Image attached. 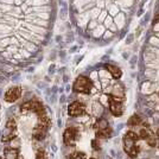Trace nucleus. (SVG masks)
<instances>
[{
    "instance_id": "nucleus-15",
    "label": "nucleus",
    "mask_w": 159,
    "mask_h": 159,
    "mask_svg": "<svg viewBox=\"0 0 159 159\" xmlns=\"http://www.w3.org/2000/svg\"><path fill=\"white\" fill-rule=\"evenodd\" d=\"M69 159H87V157L83 152H74L73 154H70Z\"/></svg>"
},
{
    "instance_id": "nucleus-1",
    "label": "nucleus",
    "mask_w": 159,
    "mask_h": 159,
    "mask_svg": "<svg viewBox=\"0 0 159 159\" xmlns=\"http://www.w3.org/2000/svg\"><path fill=\"white\" fill-rule=\"evenodd\" d=\"M139 139V134H137L133 131H128V132L124 135L122 138V144H124V150L127 153V156L129 158H137L138 153H139V147L137 146V141Z\"/></svg>"
},
{
    "instance_id": "nucleus-2",
    "label": "nucleus",
    "mask_w": 159,
    "mask_h": 159,
    "mask_svg": "<svg viewBox=\"0 0 159 159\" xmlns=\"http://www.w3.org/2000/svg\"><path fill=\"white\" fill-rule=\"evenodd\" d=\"M73 89L76 93L81 94H89L93 89V82L86 76H79L74 82Z\"/></svg>"
},
{
    "instance_id": "nucleus-14",
    "label": "nucleus",
    "mask_w": 159,
    "mask_h": 159,
    "mask_svg": "<svg viewBox=\"0 0 159 159\" xmlns=\"http://www.w3.org/2000/svg\"><path fill=\"white\" fill-rule=\"evenodd\" d=\"M102 112H103L102 106L99 105V103H95V105H94V114H95V116L100 118V116L102 115Z\"/></svg>"
},
{
    "instance_id": "nucleus-12",
    "label": "nucleus",
    "mask_w": 159,
    "mask_h": 159,
    "mask_svg": "<svg viewBox=\"0 0 159 159\" xmlns=\"http://www.w3.org/2000/svg\"><path fill=\"white\" fill-rule=\"evenodd\" d=\"M105 68L107 69V71H109V73L112 74V76L115 80H119L120 77H121V75H122L121 70H120L116 66H113V64H106Z\"/></svg>"
},
{
    "instance_id": "nucleus-4",
    "label": "nucleus",
    "mask_w": 159,
    "mask_h": 159,
    "mask_svg": "<svg viewBox=\"0 0 159 159\" xmlns=\"http://www.w3.org/2000/svg\"><path fill=\"white\" fill-rule=\"evenodd\" d=\"M21 111H32V112L37 113L38 116L45 114V109H44L43 105L37 100H30L25 103H23L21 105Z\"/></svg>"
},
{
    "instance_id": "nucleus-7",
    "label": "nucleus",
    "mask_w": 159,
    "mask_h": 159,
    "mask_svg": "<svg viewBox=\"0 0 159 159\" xmlns=\"http://www.w3.org/2000/svg\"><path fill=\"white\" fill-rule=\"evenodd\" d=\"M14 132H16V121L13 119H10L6 124V128L4 131L1 141L2 143H8L14 138Z\"/></svg>"
},
{
    "instance_id": "nucleus-5",
    "label": "nucleus",
    "mask_w": 159,
    "mask_h": 159,
    "mask_svg": "<svg viewBox=\"0 0 159 159\" xmlns=\"http://www.w3.org/2000/svg\"><path fill=\"white\" fill-rule=\"evenodd\" d=\"M139 137L144 141H146L151 147H156V145H157V135H156V133L153 132L150 127L141 128L139 132Z\"/></svg>"
},
{
    "instance_id": "nucleus-6",
    "label": "nucleus",
    "mask_w": 159,
    "mask_h": 159,
    "mask_svg": "<svg viewBox=\"0 0 159 159\" xmlns=\"http://www.w3.org/2000/svg\"><path fill=\"white\" fill-rule=\"evenodd\" d=\"M77 135H79V131L75 127H68L64 134H63V143L66 146H71L75 144V141L77 140Z\"/></svg>"
},
{
    "instance_id": "nucleus-11",
    "label": "nucleus",
    "mask_w": 159,
    "mask_h": 159,
    "mask_svg": "<svg viewBox=\"0 0 159 159\" xmlns=\"http://www.w3.org/2000/svg\"><path fill=\"white\" fill-rule=\"evenodd\" d=\"M113 134V131L111 126L105 127V128H101L96 131V138L98 139H107V138H111Z\"/></svg>"
},
{
    "instance_id": "nucleus-16",
    "label": "nucleus",
    "mask_w": 159,
    "mask_h": 159,
    "mask_svg": "<svg viewBox=\"0 0 159 159\" xmlns=\"http://www.w3.org/2000/svg\"><path fill=\"white\" fill-rule=\"evenodd\" d=\"M36 159H48L47 153H45V151H44V150H39V151L37 152Z\"/></svg>"
},
{
    "instance_id": "nucleus-19",
    "label": "nucleus",
    "mask_w": 159,
    "mask_h": 159,
    "mask_svg": "<svg viewBox=\"0 0 159 159\" xmlns=\"http://www.w3.org/2000/svg\"><path fill=\"white\" fill-rule=\"evenodd\" d=\"M90 159H95V158H90Z\"/></svg>"
},
{
    "instance_id": "nucleus-18",
    "label": "nucleus",
    "mask_w": 159,
    "mask_h": 159,
    "mask_svg": "<svg viewBox=\"0 0 159 159\" xmlns=\"http://www.w3.org/2000/svg\"><path fill=\"white\" fill-rule=\"evenodd\" d=\"M156 135H157V145H156V146L159 148V128L157 129V134H156Z\"/></svg>"
},
{
    "instance_id": "nucleus-10",
    "label": "nucleus",
    "mask_w": 159,
    "mask_h": 159,
    "mask_svg": "<svg viewBox=\"0 0 159 159\" xmlns=\"http://www.w3.org/2000/svg\"><path fill=\"white\" fill-rule=\"evenodd\" d=\"M5 159H21L19 156V150L13 147H7L4 150Z\"/></svg>"
},
{
    "instance_id": "nucleus-17",
    "label": "nucleus",
    "mask_w": 159,
    "mask_h": 159,
    "mask_svg": "<svg viewBox=\"0 0 159 159\" xmlns=\"http://www.w3.org/2000/svg\"><path fill=\"white\" fill-rule=\"evenodd\" d=\"M92 144H93L94 150H100V144H98V140H93Z\"/></svg>"
},
{
    "instance_id": "nucleus-9",
    "label": "nucleus",
    "mask_w": 159,
    "mask_h": 159,
    "mask_svg": "<svg viewBox=\"0 0 159 159\" xmlns=\"http://www.w3.org/2000/svg\"><path fill=\"white\" fill-rule=\"evenodd\" d=\"M21 95V88L20 87H13V88H10L5 93V100L7 102H14L20 98Z\"/></svg>"
},
{
    "instance_id": "nucleus-3",
    "label": "nucleus",
    "mask_w": 159,
    "mask_h": 159,
    "mask_svg": "<svg viewBox=\"0 0 159 159\" xmlns=\"http://www.w3.org/2000/svg\"><path fill=\"white\" fill-rule=\"evenodd\" d=\"M124 99L116 98L112 94L108 95V105H109V111L114 116H121L124 113Z\"/></svg>"
},
{
    "instance_id": "nucleus-13",
    "label": "nucleus",
    "mask_w": 159,
    "mask_h": 159,
    "mask_svg": "<svg viewBox=\"0 0 159 159\" xmlns=\"http://www.w3.org/2000/svg\"><path fill=\"white\" fill-rule=\"evenodd\" d=\"M129 126H139L143 124V118L140 116V115H137V114H134L132 115L129 120H128V122H127Z\"/></svg>"
},
{
    "instance_id": "nucleus-8",
    "label": "nucleus",
    "mask_w": 159,
    "mask_h": 159,
    "mask_svg": "<svg viewBox=\"0 0 159 159\" xmlns=\"http://www.w3.org/2000/svg\"><path fill=\"white\" fill-rule=\"evenodd\" d=\"M84 112H86V106L80 101H74L68 107V113L70 116H80Z\"/></svg>"
}]
</instances>
